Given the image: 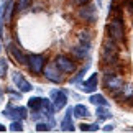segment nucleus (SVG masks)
Wrapping results in <instances>:
<instances>
[{"label": "nucleus", "mask_w": 133, "mask_h": 133, "mask_svg": "<svg viewBox=\"0 0 133 133\" xmlns=\"http://www.w3.org/2000/svg\"><path fill=\"white\" fill-rule=\"evenodd\" d=\"M51 125L49 122H38V125H36V131H49L51 130Z\"/></svg>", "instance_id": "nucleus-21"}, {"label": "nucleus", "mask_w": 133, "mask_h": 133, "mask_svg": "<svg viewBox=\"0 0 133 133\" xmlns=\"http://www.w3.org/2000/svg\"><path fill=\"white\" fill-rule=\"evenodd\" d=\"M61 130L63 131H74V122H72V109H68L63 122H61Z\"/></svg>", "instance_id": "nucleus-12"}, {"label": "nucleus", "mask_w": 133, "mask_h": 133, "mask_svg": "<svg viewBox=\"0 0 133 133\" xmlns=\"http://www.w3.org/2000/svg\"><path fill=\"white\" fill-rule=\"evenodd\" d=\"M8 53L12 54V58L15 59V63H18V64H25V63H26V56H25L13 43L8 44Z\"/></svg>", "instance_id": "nucleus-13"}, {"label": "nucleus", "mask_w": 133, "mask_h": 133, "mask_svg": "<svg viewBox=\"0 0 133 133\" xmlns=\"http://www.w3.org/2000/svg\"><path fill=\"white\" fill-rule=\"evenodd\" d=\"M0 131H5V127L3 125H0Z\"/></svg>", "instance_id": "nucleus-31"}, {"label": "nucleus", "mask_w": 133, "mask_h": 133, "mask_svg": "<svg viewBox=\"0 0 133 133\" xmlns=\"http://www.w3.org/2000/svg\"><path fill=\"white\" fill-rule=\"evenodd\" d=\"M114 130V125H105L104 127V131H112Z\"/></svg>", "instance_id": "nucleus-26"}, {"label": "nucleus", "mask_w": 133, "mask_h": 133, "mask_svg": "<svg viewBox=\"0 0 133 133\" xmlns=\"http://www.w3.org/2000/svg\"><path fill=\"white\" fill-rule=\"evenodd\" d=\"M127 5H128V8L131 10V13H133V0H127Z\"/></svg>", "instance_id": "nucleus-27"}, {"label": "nucleus", "mask_w": 133, "mask_h": 133, "mask_svg": "<svg viewBox=\"0 0 133 133\" xmlns=\"http://www.w3.org/2000/svg\"><path fill=\"white\" fill-rule=\"evenodd\" d=\"M0 44H2V17H0Z\"/></svg>", "instance_id": "nucleus-28"}, {"label": "nucleus", "mask_w": 133, "mask_h": 133, "mask_svg": "<svg viewBox=\"0 0 133 133\" xmlns=\"http://www.w3.org/2000/svg\"><path fill=\"white\" fill-rule=\"evenodd\" d=\"M89 102L94 104V105H109V100H107L102 94H90Z\"/></svg>", "instance_id": "nucleus-18"}, {"label": "nucleus", "mask_w": 133, "mask_h": 133, "mask_svg": "<svg viewBox=\"0 0 133 133\" xmlns=\"http://www.w3.org/2000/svg\"><path fill=\"white\" fill-rule=\"evenodd\" d=\"M79 17L87 23H94L97 20V10L94 5H87V7H82L79 10Z\"/></svg>", "instance_id": "nucleus-10"}, {"label": "nucleus", "mask_w": 133, "mask_h": 133, "mask_svg": "<svg viewBox=\"0 0 133 133\" xmlns=\"http://www.w3.org/2000/svg\"><path fill=\"white\" fill-rule=\"evenodd\" d=\"M87 69H89V64H87V66H85V68H84V69H81V71H79V74H77V76H76V77H72V79H71V82H72V84H76V82H79V81H81V79H82V77H84V74H85V72H87Z\"/></svg>", "instance_id": "nucleus-22"}, {"label": "nucleus", "mask_w": 133, "mask_h": 133, "mask_svg": "<svg viewBox=\"0 0 133 133\" xmlns=\"http://www.w3.org/2000/svg\"><path fill=\"white\" fill-rule=\"evenodd\" d=\"M2 97H3V90L0 89V100H2Z\"/></svg>", "instance_id": "nucleus-30"}, {"label": "nucleus", "mask_w": 133, "mask_h": 133, "mask_svg": "<svg viewBox=\"0 0 133 133\" xmlns=\"http://www.w3.org/2000/svg\"><path fill=\"white\" fill-rule=\"evenodd\" d=\"M49 99H51V102H53V105H54L56 110L64 109L66 104H68V95H66L61 89H53V90H51L49 92Z\"/></svg>", "instance_id": "nucleus-4"}, {"label": "nucleus", "mask_w": 133, "mask_h": 133, "mask_svg": "<svg viewBox=\"0 0 133 133\" xmlns=\"http://www.w3.org/2000/svg\"><path fill=\"white\" fill-rule=\"evenodd\" d=\"M54 64L61 72H74L76 71V63L68 56H56Z\"/></svg>", "instance_id": "nucleus-5"}, {"label": "nucleus", "mask_w": 133, "mask_h": 133, "mask_svg": "<svg viewBox=\"0 0 133 133\" xmlns=\"http://www.w3.org/2000/svg\"><path fill=\"white\" fill-rule=\"evenodd\" d=\"M72 115L76 117V118H85V117H89V109L85 105L82 104H79V105H76L74 109H72Z\"/></svg>", "instance_id": "nucleus-16"}, {"label": "nucleus", "mask_w": 133, "mask_h": 133, "mask_svg": "<svg viewBox=\"0 0 133 133\" xmlns=\"http://www.w3.org/2000/svg\"><path fill=\"white\" fill-rule=\"evenodd\" d=\"M3 115L7 117V118H12V120H23V118H26V109L25 107H13L12 104H8L7 105V109L3 110Z\"/></svg>", "instance_id": "nucleus-7"}, {"label": "nucleus", "mask_w": 133, "mask_h": 133, "mask_svg": "<svg viewBox=\"0 0 133 133\" xmlns=\"http://www.w3.org/2000/svg\"><path fill=\"white\" fill-rule=\"evenodd\" d=\"M44 77L48 81H51V82H54V84H59L63 81V74L56 68V64H49L44 68Z\"/></svg>", "instance_id": "nucleus-9"}, {"label": "nucleus", "mask_w": 133, "mask_h": 133, "mask_svg": "<svg viewBox=\"0 0 133 133\" xmlns=\"http://www.w3.org/2000/svg\"><path fill=\"white\" fill-rule=\"evenodd\" d=\"M30 5H31V0H18L17 10H25V8H28Z\"/></svg>", "instance_id": "nucleus-24"}, {"label": "nucleus", "mask_w": 133, "mask_h": 133, "mask_svg": "<svg viewBox=\"0 0 133 133\" xmlns=\"http://www.w3.org/2000/svg\"><path fill=\"white\" fill-rule=\"evenodd\" d=\"M43 105H44L43 97H31V99H28V107L31 110H39V109H43Z\"/></svg>", "instance_id": "nucleus-17"}, {"label": "nucleus", "mask_w": 133, "mask_h": 133, "mask_svg": "<svg viewBox=\"0 0 133 133\" xmlns=\"http://www.w3.org/2000/svg\"><path fill=\"white\" fill-rule=\"evenodd\" d=\"M7 69H8V64H7V61L5 59H0V77H3L5 72H7Z\"/></svg>", "instance_id": "nucleus-25"}, {"label": "nucleus", "mask_w": 133, "mask_h": 133, "mask_svg": "<svg viewBox=\"0 0 133 133\" xmlns=\"http://www.w3.org/2000/svg\"><path fill=\"white\" fill-rule=\"evenodd\" d=\"M104 84H105V87L110 92H114V94H117L118 90L123 89V79H122L120 76H115V74H107Z\"/></svg>", "instance_id": "nucleus-6"}, {"label": "nucleus", "mask_w": 133, "mask_h": 133, "mask_svg": "<svg viewBox=\"0 0 133 133\" xmlns=\"http://www.w3.org/2000/svg\"><path fill=\"white\" fill-rule=\"evenodd\" d=\"M97 84H99V76L95 72V74H92L87 81H84L81 89H82V92H85V94H94L97 90Z\"/></svg>", "instance_id": "nucleus-11"}, {"label": "nucleus", "mask_w": 133, "mask_h": 133, "mask_svg": "<svg viewBox=\"0 0 133 133\" xmlns=\"http://www.w3.org/2000/svg\"><path fill=\"white\" fill-rule=\"evenodd\" d=\"M97 117L100 120H107L112 117V114H110V110H107V105H97Z\"/></svg>", "instance_id": "nucleus-19"}, {"label": "nucleus", "mask_w": 133, "mask_h": 133, "mask_svg": "<svg viewBox=\"0 0 133 133\" xmlns=\"http://www.w3.org/2000/svg\"><path fill=\"white\" fill-rule=\"evenodd\" d=\"M10 131H23V125H22V122L13 120V122H12V125H10Z\"/></svg>", "instance_id": "nucleus-23"}, {"label": "nucleus", "mask_w": 133, "mask_h": 133, "mask_svg": "<svg viewBox=\"0 0 133 133\" xmlns=\"http://www.w3.org/2000/svg\"><path fill=\"white\" fill-rule=\"evenodd\" d=\"M12 79H13V82H15V85L18 87L20 92H31L33 85L23 77L22 72H18V71H13V72H12Z\"/></svg>", "instance_id": "nucleus-8"}, {"label": "nucleus", "mask_w": 133, "mask_h": 133, "mask_svg": "<svg viewBox=\"0 0 133 133\" xmlns=\"http://www.w3.org/2000/svg\"><path fill=\"white\" fill-rule=\"evenodd\" d=\"M107 31H109V36L110 39H114L115 43H122L123 41V23H122L120 18H115L112 20V22L109 23V26H107Z\"/></svg>", "instance_id": "nucleus-1"}, {"label": "nucleus", "mask_w": 133, "mask_h": 133, "mask_svg": "<svg viewBox=\"0 0 133 133\" xmlns=\"http://www.w3.org/2000/svg\"><path fill=\"white\" fill-rule=\"evenodd\" d=\"M26 61H28L30 71H31V72H35V74H39V72L44 69L46 59H44L43 54H30L28 58H26Z\"/></svg>", "instance_id": "nucleus-3"}, {"label": "nucleus", "mask_w": 133, "mask_h": 133, "mask_svg": "<svg viewBox=\"0 0 133 133\" xmlns=\"http://www.w3.org/2000/svg\"><path fill=\"white\" fill-rule=\"evenodd\" d=\"M89 51H90V46H85V44H77L76 48H72V53H74V56H76V58H79V59H82V58H87Z\"/></svg>", "instance_id": "nucleus-15"}, {"label": "nucleus", "mask_w": 133, "mask_h": 133, "mask_svg": "<svg viewBox=\"0 0 133 133\" xmlns=\"http://www.w3.org/2000/svg\"><path fill=\"white\" fill-rule=\"evenodd\" d=\"M13 8V0H7L2 7H0V17L5 18V22H10V15H12Z\"/></svg>", "instance_id": "nucleus-14"}, {"label": "nucleus", "mask_w": 133, "mask_h": 133, "mask_svg": "<svg viewBox=\"0 0 133 133\" xmlns=\"http://www.w3.org/2000/svg\"><path fill=\"white\" fill-rule=\"evenodd\" d=\"M0 53H2V44H0Z\"/></svg>", "instance_id": "nucleus-32"}, {"label": "nucleus", "mask_w": 133, "mask_h": 133, "mask_svg": "<svg viewBox=\"0 0 133 133\" xmlns=\"http://www.w3.org/2000/svg\"><path fill=\"white\" fill-rule=\"evenodd\" d=\"M79 128H81V131H99V125L97 123H82Z\"/></svg>", "instance_id": "nucleus-20"}, {"label": "nucleus", "mask_w": 133, "mask_h": 133, "mask_svg": "<svg viewBox=\"0 0 133 133\" xmlns=\"http://www.w3.org/2000/svg\"><path fill=\"white\" fill-rule=\"evenodd\" d=\"M90 2V0H76V3H81V5H84V3H87Z\"/></svg>", "instance_id": "nucleus-29"}, {"label": "nucleus", "mask_w": 133, "mask_h": 133, "mask_svg": "<svg viewBox=\"0 0 133 133\" xmlns=\"http://www.w3.org/2000/svg\"><path fill=\"white\" fill-rule=\"evenodd\" d=\"M102 59H104V63H107V64L115 63V59H117V43L114 41V39H110V41H107L104 44V49H102Z\"/></svg>", "instance_id": "nucleus-2"}]
</instances>
